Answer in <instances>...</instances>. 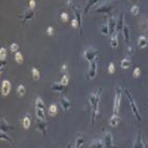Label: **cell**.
I'll return each instance as SVG.
<instances>
[{
    "label": "cell",
    "instance_id": "obj_1",
    "mask_svg": "<svg viewBox=\"0 0 148 148\" xmlns=\"http://www.w3.org/2000/svg\"><path fill=\"white\" fill-rule=\"evenodd\" d=\"M101 88L97 89L96 91H94L89 97V103L91 105V124H95V120H96V116L98 114L99 109V102H100V96H101Z\"/></svg>",
    "mask_w": 148,
    "mask_h": 148
},
{
    "label": "cell",
    "instance_id": "obj_2",
    "mask_svg": "<svg viewBox=\"0 0 148 148\" xmlns=\"http://www.w3.org/2000/svg\"><path fill=\"white\" fill-rule=\"evenodd\" d=\"M125 95H126L127 99H128V101H129V105H130V108H131V110H133V114H135V117L138 121H142V116L140 114L139 111V108H138V105L136 104V101H135V99H133V95L129 93V90H125Z\"/></svg>",
    "mask_w": 148,
    "mask_h": 148
},
{
    "label": "cell",
    "instance_id": "obj_3",
    "mask_svg": "<svg viewBox=\"0 0 148 148\" xmlns=\"http://www.w3.org/2000/svg\"><path fill=\"white\" fill-rule=\"evenodd\" d=\"M68 4H69L71 9H73V12H74L75 18L77 19L78 22H79V35L81 36L82 33H83V28H82V13H81L80 9L73 2V0H69V1H68Z\"/></svg>",
    "mask_w": 148,
    "mask_h": 148
},
{
    "label": "cell",
    "instance_id": "obj_4",
    "mask_svg": "<svg viewBox=\"0 0 148 148\" xmlns=\"http://www.w3.org/2000/svg\"><path fill=\"white\" fill-rule=\"evenodd\" d=\"M116 5H117V1H105L101 5H99L97 9H95V12L100 13V14H108L111 12V9Z\"/></svg>",
    "mask_w": 148,
    "mask_h": 148
},
{
    "label": "cell",
    "instance_id": "obj_5",
    "mask_svg": "<svg viewBox=\"0 0 148 148\" xmlns=\"http://www.w3.org/2000/svg\"><path fill=\"white\" fill-rule=\"evenodd\" d=\"M99 52L98 49L95 48V47H87V48L84 49V52H83V57L85 60H87L88 62H91V61H95V59L96 57L98 56Z\"/></svg>",
    "mask_w": 148,
    "mask_h": 148
},
{
    "label": "cell",
    "instance_id": "obj_6",
    "mask_svg": "<svg viewBox=\"0 0 148 148\" xmlns=\"http://www.w3.org/2000/svg\"><path fill=\"white\" fill-rule=\"evenodd\" d=\"M121 99H122V89L120 87H116V96H114V114H118L119 112V108L121 105Z\"/></svg>",
    "mask_w": 148,
    "mask_h": 148
},
{
    "label": "cell",
    "instance_id": "obj_7",
    "mask_svg": "<svg viewBox=\"0 0 148 148\" xmlns=\"http://www.w3.org/2000/svg\"><path fill=\"white\" fill-rule=\"evenodd\" d=\"M97 76V62L95 61L89 62V69H88V73H87V79L88 80H93L95 79Z\"/></svg>",
    "mask_w": 148,
    "mask_h": 148
},
{
    "label": "cell",
    "instance_id": "obj_8",
    "mask_svg": "<svg viewBox=\"0 0 148 148\" xmlns=\"http://www.w3.org/2000/svg\"><path fill=\"white\" fill-rule=\"evenodd\" d=\"M37 128L38 130H40L43 136H46L47 133V124L44 120H41V119H37Z\"/></svg>",
    "mask_w": 148,
    "mask_h": 148
},
{
    "label": "cell",
    "instance_id": "obj_9",
    "mask_svg": "<svg viewBox=\"0 0 148 148\" xmlns=\"http://www.w3.org/2000/svg\"><path fill=\"white\" fill-rule=\"evenodd\" d=\"M34 15H35L34 9H28V11H25L24 14L21 16L22 22H26V21H28V20H32V19H33V17H34Z\"/></svg>",
    "mask_w": 148,
    "mask_h": 148
},
{
    "label": "cell",
    "instance_id": "obj_10",
    "mask_svg": "<svg viewBox=\"0 0 148 148\" xmlns=\"http://www.w3.org/2000/svg\"><path fill=\"white\" fill-rule=\"evenodd\" d=\"M60 104H61V107L63 108V111L66 112L68 110V108L71 106V102L68 100L65 96H63L61 99H60Z\"/></svg>",
    "mask_w": 148,
    "mask_h": 148
},
{
    "label": "cell",
    "instance_id": "obj_11",
    "mask_svg": "<svg viewBox=\"0 0 148 148\" xmlns=\"http://www.w3.org/2000/svg\"><path fill=\"white\" fill-rule=\"evenodd\" d=\"M117 22L118 20L114 17H110L108 19V28H109V34L112 35L116 31V28H117Z\"/></svg>",
    "mask_w": 148,
    "mask_h": 148
},
{
    "label": "cell",
    "instance_id": "obj_12",
    "mask_svg": "<svg viewBox=\"0 0 148 148\" xmlns=\"http://www.w3.org/2000/svg\"><path fill=\"white\" fill-rule=\"evenodd\" d=\"M124 25V13H121L120 16H119V19H118V22H117V28H116V32L119 33V32H122L123 30Z\"/></svg>",
    "mask_w": 148,
    "mask_h": 148
},
{
    "label": "cell",
    "instance_id": "obj_13",
    "mask_svg": "<svg viewBox=\"0 0 148 148\" xmlns=\"http://www.w3.org/2000/svg\"><path fill=\"white\" fill-rule=\"evenodd\" d=\"M11 90V83L9 80H4L2 82V86H1V91H2L3 96H7Z\"/></svg>",
    "mask_w": 148,
    "mask_h": 148
},
{
    "label": "cell",
    "instance_id": "obj_14",
    "mask_svg": "<svg viewBox=\"0 0 148 148\" xmlns=\"http://www.w3.org/2000/svg\"><path fill=\"white\" fill-rule=\"evenodd\" d=\"M104 145L105 147H112L114 146V142H112V136H111V133H107L106 135L104 136Z\"/></svg>",
    "mask_w": 148,
    "mask_h": 148
},
{
    "label": "cell",
    "instance_id": "obj_15",
    "mask_svg": "<svg viewBox=\"0 0 148 148\" xmlns=\"http://www.w3.org/2000/svg\"><path fill=\"white\" fill-rule=\"evenodd\" d=\"M148 45V38L145 37V36H140L139 39H138V46L140 48H144Z\"/></svg>",
    "mask_w": 148,
    "mask_h": 148
},
{
    "label": "cell",
    "instance_id": "obj_16",
    "mask_svg": "<svg viewBox=\"0 0 148 148\" xmlns=\"http://www.w3.org/2000/svg\"><path fill=\"white\" fill-rule=\"evenodd\" d=\"M0 126H1V130L2 131H7V130H14L15 127L14 126H9L7 122H6L5 119H1V122H0Z\"/></svg>",
    "mask_w": 148,
    "mask_h": 148
},
{
    "label": "cell",
    "instance_id": "obj_17",
    "mask_svg": "<svg viewBox=\"0 0 148 148\" xmlns=\"http://www.w3.org/2000/svg\"><path fill=\"white\" fill-rule=\"evenodd\" d=\"M66 86L63 85V84L60 82V83H54L52 85V89L55 90V91H58V93H62V91H64Z\"/></svg>",
    "mask_w": 148,
    "mask_h": 148
},
{
    "label": "cell",
    "instance_id": "obj_18",
    "mask_svg": "<svg viewBox=\"0 0 148 148\" xmlns=\"http://www.w3.org/2000/svg\"><path fill=\"white\" fill-rule=\"evenodd\" d=\"M122 33H123V37H124V41L128 43L129 42V39H130V35H129V28H128V25H124L123 30H122Z\"/></svg>",
    "mask_w": 148,
    "mask_h": 148
},
{
    "label": "cell",
    "instance_id": "obj_19",
    "mask_svg": "<svg viewBox=\"0 0 148 148\" xmlns=\"http://www.w3.org/2000/svg\"><path fill=\"white\" fill-rule=\"evenodd\" d=\"M110 47L111 49H116L118 47V34L114 33L110 37Z\"/></svg>",
    "mask_w": 148,
    "mask_h": 148
},
{
    "label": "cell",
    "instance_id": "obj_20",
    "mask_svg": "<svg viewBox=\"0 0 148 148\" xmlns=\"http://www.w3.org/2000/svg\"><path fill=\"white\" fill-rule=\"evenodd\" d=\"M119 123H120V117L118 114H112L109 120V125L111 127H116Z\"/></svg>",
    "mask_w": 148,
    "mask_h": 148
},
{
    "label": "cell",
    "instance_id": "obj_21",
    "mask_svg": "<svg viewBox=\"0 0 148 148\" xmlns=\"http://www.w3.org/2000/svg\"><path fill=\"white\" fill-rule=\"evenodd\" d=\"M98 2H99V0H88V1H87V4L85 5V7H84V13H88L89 9H91L94 5H96Z\"/></svg>",
    "mask_w": 148,
    "mask_h": 148
},
{
    "label": "cell",
    "instance_id": "obj_22",
    "mask_svg": "<svg viewBox=\"0 0 148 148\" xmlns=\"http://www.w3.org/2000/svg\"><path fill=\"white\" fill-rule=\"evenodd\" d=\"M90 147H105L104 145V141H102L101 139H98V140H94L91 144H90Z\"/></svg>",
    "mask_w": 148,
    "mask_h": 148
},
{
    "label": "cell",
    "instance_id": "obj_23",
    "mask_svg": "<svg viewBox=\"0 0 148 148\" xmlns=\"http://www.w3.org/2000/svg\"><path fill=\"white\" fill-rule=\"evenodd\" d=\"M133 147L135 148H144V147H146L145 145H144V143H143V141H142V138H141V136H138L136 138V142H135V145H133Z\"/></svg>",
    "mask_w": 148,
    "mask_h": 148
},
{
    "label": "cell",
    "instance_id": "obj_24",
    "mask_svg": "<svg viewBox=\"0 0 148 148\" xmlns=\"http://www.w3.org/2000/svg\"><path fill=\"white\" fill-rule=\"evenodd\" d=\"M130 64H131V62H130V60L128 58H124L120 63L121 67L123 68V69H127L130 66Z\"/></svg>",
    "mask_w": 148,
    "mask_h": 148
},
{
    "label": "cell",
    "instance_id": "obj_25",
    "mask_svg": "<svg viewBox=\"0 0 148 148\" xmlns=\"http://www.w3.org/2000/svg\"><path fill=\"white\" fill-rule=\"evenodd\" d=\"M36 108H40L42 110H45V103L41 98L36 99Z\"/></svg>",
    "mask_w": 148,
    "mask_h": 148
},
{
    "label": "cell",
    "instance_id": "obj_26",
    "mask_svg": "<svg viewBox=\"0 0 148 148\" xmlns=\"http://www.w3.org/2000/svg\"><path fill=\"white\" fill-rule=\"evenodd\" d=\"M0 139L3 140V141H6L7 143H12L13 144V140L9 138L7 135L5 133V131H2V130H0Z\"/></svg>",
    "mask_w": 148,
    "mask_h": 148
},
{
    "label": "cell",
    "instance_id": "obj_27",
    "mask_svg": "<svg viewBox=\"0 0 148 148\" xmlns=\"http://www.w3.org/2000/svg\"><path fill=\"white\" fill-rule=\"evenodd\" d=\"M84 143H85V138H84V137H78L77 139H76V142H75V144H76L75 147H77V148L81 147Z\"/></svg>",
    "mask_w": 148,
    "mask_h": 148
},
{
    "label": "cell",
    "instance_id": "obj_28",
    "mask_svg": "<svg viewBox=\"0 0 148 148\" xmlns=\"http://www.w3.org/2000/svg\"><path fill=\"white\" fill-rule=\"evenodd\" d=\"M36 116H37V119L44 120V118H45V110H42L40 108H36Z\"/></svg>",
    "mask_w": 148,
    "mask_h": 148
},
{
    "label": "cell",
    "instance_id": "obj_29",
    "mask_svg": "<svg viewBox=\"0 0 148 148\" xmlns=\"http://www.w3.org/2000/svg\"><path fill=\"white\" fill-rule=\"evenodd\" d=\"M22 125H23V127H24L25 129H28V127L31 126V119H30V117H24L23 118V120H22Z\"/></svg>",
    "mask_w": 148,
    "mask_h": 148
},
{
    "label": "cell",
    "instance_id": "obj_30",
    "mask_svg": "<svg viewBox=\"0 0 148 148\" xmlns=\"http://www.w3.org/2000/svg\"><path fill=\"white\" fill-rule=\"evenodd\" d=\"M32 76H33L34 80H39L40 79V73H39V71H38L37 68L35 67L32 68Z\"/></svg>",
    "mask_w": 148,
    "mask_h": 148
},
{
    "label": "cell",
    "instance_id": "obj_31",
    "mask_svg": "<svg viewBox=\"0 0 148 148\" xmlns=\"http://www.w3.org/2000/svg\"><path fill=\"white\" fill-rule=\"evenodd\" d=\"M57 106H56L55 104H52L50 106H49L48 108V114L49 116H52V117H54V116H56L57 114Z\"/></svg>",
    "mask_w": 148,
    "mask_h": 148
},
{
    "label": "cell",
    "instance_id": "obj_32",
    "mask_svg": "<svg viewBox=\"0 0 148 148\" xmlns=\"http://www.w3.org/2000/svg\"><path fill=\"white\" fill-rule=\"evenodd\" d=\"M101 34L104 35V36H107L109 34V28H108V24H103L101 26Z\"/></svg>",
    "mask_w": 148,
    "mask_h": 148
},
{
    "label": "cell",
    "instance_id": "obj_33",
    "mask_svg": "<svg viewBox=\"0 0 148 148\" xmlns=\"http://www.w3.org/2000/svg\"><path fill=\"white\" fill-rule=\"evenodd\" d=\"M15 60L17 63H22V62H23V56H22L21 52H16Z\"/></svg>",
    "mask_w": 148,
    "mask_h": 148
},
{
    "label": "cell",
    "instance_id": "obj_34",
    "mask_svg": "<svg viewBox=\"0 0 148 148\" xmlns=\"http://www.w3.org/2000/svg\"><path fill=\"white\" fill-rule=\"evenodd\" d=\"M140 75H141V68H140V67H136V68H135V71H133V78H135V79H137V78L140 77Z\"/></svg>",
    "mask_w": 148,
    "mask_h": 148
},
{
    "label": "cell",
    "instance_id": "obj_35",
    "mask_svg": "<svg viewBox=\"0 0 148 148\" xmlns=\"http://www.w3.org/2000/svg\"><path fill=\"white\" fill-rule=\"evenodd\" d=\"M17 93H18L20 96H23L25 94V87L23 86V85H19V86L17 87Z\"/></svg>",
    "mask_w": 148,
    "mask_h": 148
},
{
    "label": "cell",
    "instance_id": "obj_36",
    "mask_svg": "<svg viewBox=\"0 0 148 148\" xmlns=\"http://www.w3.org/2000/svg\"><path fill=\"white\" fill-rule=\"evenodd\" d=\"M6 57V49L1 47L0 48V60H5Z\"/></svg>",
    "mask_w": 148,
    "mask_h": 148
},
{
    "label": "cell",
    "instance_id": "obj_37",
    "mask_svg": "<svg viewBox=\"0 0 148 148\" xmlns=\"http://www.w3.org/2000/svg\"><path fill=\"white\" fill-rule=\"evenodd\" d=\"M9 49H11V52H18L19 45L17 43H12V44H11V46H9Z\"/></svg>",
    "mask_w": 148,
    "mask_h": 148
},
{
    "label": "cell",
    "instance_id": "obj_38",
    "mask_svg": "<svg viewBox=\"0 0 148 148\" xmlns=\"http://www.w3.org/2000/svg\"><path fill=\"white\" fill-rule=\"evenodd\" d=\"M63 85H65V86H67L68 85V82H69V79H68V77L66 76V75H64L63 77H62V79H61V81H60Z\"/></svg>",
    "mask_w": 148,
    "mask_h": 148
},
{
    "label": "cell",
    "instance_id": "obj_39",
    "mask_svg": "<svg viewBox=\"0 0 148 148\" xmlns=\"http://www.w3.org/2000/svg\"><path fill=\"white\" fill-rule=\"evenodd\" d=\"M130 12H131V14H133V15L137 16L138 14H139V6H138V5L131 6V9H130Z\"/></svg>",
    "mask_w": 148,
    "mask_h": 148
},
{
    "label": "cell",
    "instance_id": "obj_40",
    "mask_svg": "<svg viewBox=\"0 0 148 148\" xmlns=\"http://www.w3.org/2000/svg\"><path fill=\"white\" fill-rule=\"evenodd\" d=\"M71 23V26L74 28H79V22H78V20L76 18L73 19Z\"/></svg>",
    "mask_w": 148,
    "mask_h": 148
},
{
    "label": "cell",
    "instance_id": "obj_41",
    "mask_svg": "<svg viewBox=\"0 0 148 148\" xmlns=\"http://www.w3.org/2000/svg\"><path fill=\"white\" fill-rule=\"evenodd\" d=\"M108 73H109V74H114V65L112 62H110V63L108 64Z\"/></svg>",
    "mask_w": 148,
    "mask_h": 148
},
{
    "label": "cell",
    "instance_id": "obj_42",
    "mask_svg": "<svg viewBox=\"0 0 148 148\" xmlns=\"http://www.w3.org/2000/svg\"><path fill=\"white\" fill-rule=\"evenodd\" d=\"M60 17H61L62 21H67L68 20V14L67 13H62L61 15H60Z\"/></svg>",
    "mask_w": 148,
    "mask_h": 148
},
{
    "label": "cell",
    "instance_id": "obj_43",
    "mask_svg": "<svg viewBox=\"0 0 148 148\" xmlns=\"http://www.w3.org/2000/svg\"><path fill=\"white\" fill-rule=\"evenodd\" d=\"M46 34L48 35V36H52V35H54V28H52V26H48V28H46Z\"/></svg>",
    "mask_w": 148,
    "mask_h": 148
},
{
    "label": "cell",
    "instance_id": "obj_44",
    "mask_svg": "<svg viewBox=\"0 0 148 148\" xmlns=\"http://www.w3.org/2000/svg\"><path fill=\"white\" fill-rule=\"evenodd\" d=\"M28 6H30V9H34L35 6H36V1H35V0H30V2H28Z\"/></svg>",
    "mask_w": 148,
    "mask_h": 148
},
{
    "label": "cell",
    "instance_id": "obj_45",
    "mask_svg": "<svg viewBox=\"0 0 148 148\" xmlns=\"http://www.w3.org/2000/svg\"><path fill=\"white\" fill-rule=\"evenodd\" d=\"M6 64V60H1V66H0V68H1V71L4 69V66H5Z\"/></svg>",
    "mask_w": 148,
    "mask_h": 148
},
{
    "label": "cell",
    "instance_id": "obj_46",
    "mask_svg": "<svg viewBox=\"0 0 148 148\" xmlns=\"http://www.w3.org/2000/svg\"><path fill=\"white\" fill-rule=\"evenodd\" d=\"M62 71H63V73H65V71H66V65H65V64L62 65Z\"/></svg>",
    "mask_w": 148,
    "mask_h": 148
},
{
    "label": "cell",
    "instance_id": "obj_47",
    "mask_svg": "<svg viewBox=\"0 0 148 148\" xmlns=\"http://www.w3.org/2000/svg\"><path fill=\"white\" fill-rule=\"evenodd\" d=\"M127 49H128V52H133V47H131V46H128V48H127Z\"/></svg>",
    "mask_w": 148,
    "mask_h": 148
},
{
    "label": "cell",
    "instance_id": "obj_48",
    "mask_svg": "<svg viewBox=\"0 0 148 148\" xmlns=\"http://www.w3.org/2000/svg\"><path fill=\"white\" fill-rule=\"evenodd\" d=\"M133 1H135V0H133Z\"/></svg>",
    "mask_w": 148,
    "mask_h": 148
}]
</instances>
